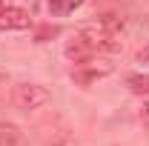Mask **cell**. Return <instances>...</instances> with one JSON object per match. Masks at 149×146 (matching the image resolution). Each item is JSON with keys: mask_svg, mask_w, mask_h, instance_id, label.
<instances>
[{"mask_svg": "<svg viewBox=\"0 0 149 146\" xmlns=\"http://www.w3.org/2000/svg\"><path fill=\"white\" fill-rule=\"evenodd\" d=\"M9 100L20 112H35V109H43L52 100V95H49L46 86H40V83H17V86H12Z\"/></svg>", "mask_w": 149, "mask_h": 146, "instance_id": "6da1fadb", "label": "cell"}, {"mask_svg": "<svg viewBox=\"0 0 149 146\" xmlns=\"http://www.w3.org/2000/svg\"><path fill=\"white\" fill-rule=\"evenodd\" d=\"M77 37H80L92 52H118V49H120L118 35L109 32V29H103L100 23H95V26H83V29L77 32Z\"/></svg>", "mask_w": 149, "mask_h": 146, "instance_id": "7a4b0ae2", "label": "cell"}, {"mask_svg": "<svg viewBox=\"0 0 149 146\" xmlns=\"http://www.w3.org/2000/svg\"><path fill=\"white\" fill-rule=\"evenodd\" d=\"M112 74V66L109 63H103V60H83V63H77L72 69V80L77 86H92L97 80H103V77H109Z\"/></svg>", "mask_w": 149, "mask_h": 146, "instance_id": "3957f363", "label": "cell"}, {"mask_svg": "<svg viewBox=\"0 0 149 146\" xmlns=\"http://www.w3.org/2000/svg\"><path fill=\"white\" fill-rule=\"evenodd\" d=\"M32 29V15L20 6H0V32H23Z\"/></svg>", "mask_w": 149, "mask_h": 146, "instance_id": "277c9868", "label": "cell"}, {"mask_svg": "<svg viewBox=\"0 0 149 146\" xmlns=\"http://www.w3.org/2000/svg\"><path fill=\"white\" fill-rule=\"evenodd\" d=\"M0 146H26V135L20 132L17 123L0 120Z\"/></svg>", "mask_w": 149, "mask_h": 146, "instance_id": "5b68a950", "label": "cell"}, {"mask_svg": "<svg viewBox=\"0 0 149 146\" xmlns=\"http://www.w3.org/2000/svg\"><path fill=\"white\" fill-rule=\"evenodd\" d=\"M63 55L69 57V60H74V63H83V60H89L95 52L86 46V43H83V40H80V37H74V40H69V43H66Z\"/></svg>", "mask_w": 149, "mask_h": 146, "instance_id": "8992f818", "label": "cell"}, {"mask_svg": "<svg viewBox=\"0 0 149 146\" xmlns=\"http://www.w3.org/2000/svg\"><path fill=\"white\" fill-rule=\"evenodd\" d=\"M126 89L138 97H149V74H126Z\"/></svg>", "mask_w": 149, "mask_h": 146, "instance_id": "52a82bcc", "label": "cell"}, {"mask_svg": "<svg viewBox=\"0 0 149 146\" xmlns=\"http://www.w3.org/2000/svg\"><path fill=\"white\" fill-rule=\"evenodd\" d=\"M83 0H49V12L55 17H63V15H72L74 9H80Z\"/></svg>", "mask_w": 149, "mask_h": 146, "instance_id": "ba28073f", "label": "cell"}, {"mask_svg": "<svg viewBox=\"0 0 149 146\" xmlns=\"http://www.w3.org/2000/svg\"><path fill=\"white\" fill-rule=\"evenodd\" d=\"M138 60H141V63H149V43L141 49V52H138Z\"/></svg>", "mask_w": 149, "mask_h": 146, "instance_id": "9c48e42d", "label": "cell"}, {"mask_svg": "<svg viewBox=\"0 0 149 146\" xmlns=\"http://www.w3.org/2000/svg\"><path fill=\"white\" fill-rule=\"evenodd\" d=\"M143 100H146V103H143V112H141V117L149 123V97H143Z\"/></svg>", "mask_w": 149, "mask_h": 146, "instance_id": "30bf717a", "label": "cell"}, {"mask_svg": "<svg viewBox=\"0 0 149 146\" xmlns=\"http://www.w3.org/2000/svg\"><path fill=\"white\" fill-rule=\"evenodd\" d=\"M6 80H9V72H6V69H0V83H6Z\"/></svg>", "mask_w": 149, "mask_h": 146, "instance_id": "8fae6325", "label": "cell"}, {"mask_svg": "<svg viewBox=\"0 0 149 146\" xmlns=\"http://www.w3.org/2000/svg\"><path fill=\"white\" fill-rule=\"evenodd\" d=\"M0 103H3V100H0Z\"/></svg>", "mask_w": 149, "mask_h": 146, "instance_id": "7c38bea8", "label": "cell"}]
</instances>
